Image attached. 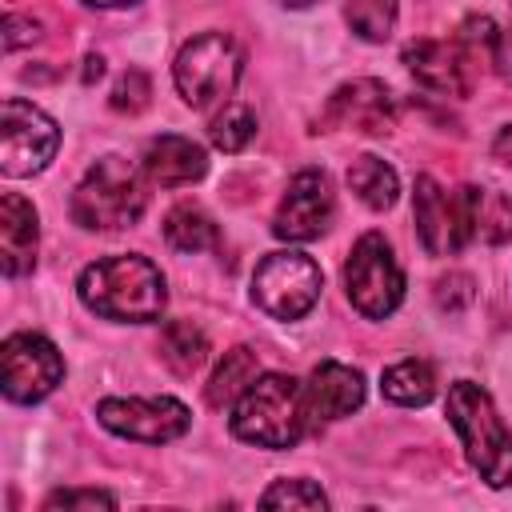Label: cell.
<instances>
[{"label": "cell", "mask_w": 512, "mask_h": 512, "mask_svg": "<svg viewBox=\"0 0 512 512\" xmlns=\"http://www.w3.org/2000/svg\"><path fill=\"white\" fill-rule=\"evenodd\" d=\"M80 300L104 320L148 324L164 312V276L148 256H104L80 272Z\"/></svg>", "instance_id": "obj_1"}, {"label": "cell", "mask_w": 512, "mask_h": 512, "mask_svg": "<svg viewBox=\"0 0 512 512\" xmlns=\"http://www.w3.org/2000/svg\"><path fill=\"white\" fill-rule=\"evenodd\" d=\"M304 428H308L304 388L284 372L256 376L232 408V432L256 448H292L304 436Z\"/></svg>", "instance_id": "obj_2"}, {"label": "cell", "mask_w": 512, "mask_h": 512, "mask_svg": "<svg viewBox=\"0 0 512 512\" xmlns=\"http://www.w3.org/2000/svg\"><path fill=\"white\" fill-rule=\"evenodd\" d=\"M448 420H452L472 468L492 488L512 484V432L504 428L500 412L492 408V396L480 384L456 380L448 388Z\"/></svg>", "instance_id": "obj_3"}, {"label": "cell", "mask_w": 512, "mask_h": 512, "mask_svg": "<svg viewBox=\"0 0 512 512\" xmlns=\"http://www.w3.org/2000/svg\"><path fill=\"white\" fill-rule=\"evenodd\" d=\"M144 184L136 176V168L120 156H104L96 160L84 180L72 192V220L80 228H128L140 220L144 212Z\"/></svg>", "instance_id": "obj_4"}, {"label": "cell", "mask_w": 512, "mask_h": 512, "mask_svg": "<svg viewBox=\"0 0 512 512\" xmlns=\"http://www.w3.org/2000/svg\"><path fill=\"white\" fill-rule=\"evenodd\" d=\"M476 204H480V188L464 184L456 192H444L432 176H420L412 196V216L424 252L428 256L460 252L476 236Z\"/></svg>", "instance_id": "obj_5"}, {"label": "cell", "mask_w": 512, "mask_h": 512, "mask_svg": "<svg viewBox=\"0 0 512 512\" xmlns=\"http://www.w3.org/2000/svg\"><path fill=\"white\" fill-rule=\"evenodd\" d=\"M240 48L228 32H200L192 36L176 64H172V76H176V88L184 96V104L192 108H208L216 100H224L236 80H240Z\"/></svg>", "instance_id": "obj_6"}, {"label": "cell", "mask_w": 512, "mask_h": 512, "mask_svg": "<svg viewBox=\"0 0 512 512\" xmlns=\"http://www.w3.org/2000/svg\"><path fill=\"white\" fill-rule=\"evenodd\" d=\"M324 288V272L304 252H272L256 264L252 300L276 320H300Z\"/></svg>", "instance_id": "obj_7"}, {"label": "cell", "mask_w": 512, "mask_h": 512, "mask_svg": "<svg viewBox=\"0 0 512 512\" xmlns=\"http://www.w3.org/2000/svg\"><path fill=\"white\" fill-rule=\"evenodd\" d=\"M344 288H348V300L356 304V312L368 320H384L388 312H396V304L404 296V272L380 232H368L356 240L348 264H344Z\"/></svg>", "instance_id": "obj_8"}, {"label": "cell", "mask_w": 512, "mask_h": 512, "mask_svg": "<svg viewBox=\"0 0 512 512\" xmlns=\"http://www.w3.org/2000/svg\"><path fill=\"white\" fill-rule=\"evenodd\" d=\"M0 116H4L0 120V168H4V176L40 172L56 156L60 128L20 96H8Z\"/></svg>", "instance_id": "obj_9"}, {"label": "cell", "mask_w": 512, "mask_h": 512, "mask_svg": "<svg viewBox=\"0 0 512 512\" xmlns=\"http://www.w3.org/2000/svg\"><path fill=\"white\" fill-rule=\"evenodd\" d=\"M0 368H4V396L16 404L44 400L64 376V360H60L56 344L36 332L8 336L0 348Z\"/></svg>", "instance_id": "obj_10"}, {"label": "cell", "mask_w": 512, "mask_h": 512, "mask_svg": "<svg viewBox=\"0 0 512 512\" xmlns=\"http://www.w3.org/2000/svg\"><path fill=\"white\" fill-rule=\"evenodd\" d=\"M96 420L128 440L140 444H164L176 440L188 428V408L172 396H152V400H100Z\"/></svg>", "instance_id": "obj_11"}, {"label": "cell", "mask_w": 512, "mask_h": 512, "mask_svg": "<svg viewBox=\"0 0 512 512\" xmlns=\"http://www.w3.org/2000/svg\"><path fill=\"white\" fill-rule=\"evenodd\" d=\"M336 216V196H332V184L324 172L308 168L300 176H292L280 208H276V220H272V232L280 240H316Z\"/></svg>", "instance_id": "obj_12"}, {"label": "cell", "mask_w": 512, "mask_h": 512, "mask_svg": "<svg viewBox=\"0 0 512 512\" xmlns=\"http://www.w3.org/2000/svg\"><path fill=\"white\" fill-rule=\"evenodd\" d=\"M396 120L392 92L380 80H352L336 88L320 112V128H352L364 136H384Z\"/></svg>", "instance_id": "obj_13"}, {"label": "cell", "mask_w": 512, "mask_h": 512, "mask_svg": "<svg viewBox=\"0 0 512 512\" xmlns=\"http://www.w3.org/2000/svg\"><path fill=\"white\" fill-rule=\"evenodd\" d=\"M308 420H340L364 404V376L340 360H320L312 368V380L304 384Z\"/></svg>", "instance_id": "obj_14"}, {"label": "cell", "mask_w": 512, "mask_h": 512, "mask_svg": "<svg viewBox=\"0 0 512 512\" xmlns=\"http://www.w3.org/2000/svg\"><path fill=\"white\" fill-rule=\"evenodd\" d=\"M404 64L408 72L428 88V92H440V96H468L472 80H468V56L452 44H440V40H412L404 44Z\"/></svg>", "instance_id": "obj_15"}, {"label": "cell", "mask_w": 512, "mask_h": 512, "mask_svg": "<svg viewBox=\"0 0 512 512\" xmlns=\"http://www.w3.org/2000/svg\"><path fill=\"white\" fill-rule=\"evenodd\" d=\"M36 208L16 196V192H4L0 200V264H4V276H20L36 264Z\"/></svg>", "instance_id": "obj_16"}, {"label": "cell", "mask_w": 512, "mask_h": 512, "mask_svg": "<svg viewBox=\"0 0 512 512\" xmlns=\"http://www.w3.org/2000/svg\"><path fill=\"white\" fill-rule=\"evenodd\" d=\"M144 172L160 184V188H180V184H192L208 172V160H204V148L192 144L188 136H156L144 152Z\"/></svg>", "instance_id": "obj_17"}, {"label": "cell", "mask_w": 512, "mask_h": 512, "mask_svg": "<svg viewBox=\"0 0 512 512\" xmlns=\"http://www.w3.org/2000/svg\"><path fill=\"white\" fill-rule=\"evenodd\" d=\"M160 360L176 376H192L208 360V336L192 320H168L160 332Z\"/></svg>", "instance_id": "obj_18"}, {"label": "cell", "mask_w": 512, "mask_h": 512, "mask_svg": "<svg viewBox=\"0 0 512 512\" xmlns=\"http://www.w3.org/2000/svg\"><path fill=\"white\" fill-rule=\"evenodd\" d=\"M348 188H352L368 208L384 212V208L396 204L400 180H396V172H392L380 156H356V160L348 164Z\"/></svg>", "instance_id": "obj_19"}, {"label": "cell", "mask_w": 512, "mask_h": 512, "mask_svg": "<svg viewBox=\"0 0 512 512\" xmlns=\"http://www.w3.org/2000/svg\"><path fill=\"white\" fill-rule=\"evenodd\" d=\"M256 372H260V364H256V352H252V348H232V352H224V360H220V368L212 372L208 392H204L208 404H212V408L236 404L240 392L256 380Z\"/></svg>", "instance_id": "obj_20"}, {"label": "cell", "mask_w": 512, "mask_h": 512, "mask_svg": "<svg viewBox=\"0 0 512 512\" xmlns=\"http://www.w3.org/2000/svg\"><path fill=\"white\" fill-rule=\"evenodd\" d=\"M164 240H168V248H176L184 256H196V252H204V248L216 244V224H212V216L204 208L180 204L164 220Z\"/></svg>", "instance_id": "obj_21"}, {"label": "cell", "mask_w": 512, "mask_h": 512, "mask_svg": "<svg viewBox=\"0 0 512 512\" xmlns=\"http://www.w3.org/2000/svg\"><path fill=\"white\" fill-rule=\"evenodd\" d=\"M380 388H384V396L396 400V404H428L432 392H436V372H432V364H424V360L412 356V360L392 364V368L380 376Z\"/></svg>", "instance_id": "obj_22"}, {"label": "cell", "mask_w": 512, "mask_h": 512, "mask_svg": "<svg viewBox=\"0 0 512 512\" xmlns=\"http://www.w3.org/2000/svg\"><path fill=\"white\" fill-rule=\"evenodd\" d=\"M348 24L356 36L364 40H388L392 24H396V0H348L344 8Z\"/></svg>", "instance_id": "obj_23"}, {"label": "cell", "mask_w": 512, "mask_h": 512, "mask_svg": "<svg viewBox=\"0 0 512 512\" xmlns=\"http://www.w3.org/2000/svg\"><path fill=\"white\" fill-rule=\"evenodd\" d=\"M212 144L224 152H240L256 136V116L248 104H224V112L212 120Z\"/></svg>", "instance_id": "obj_24"}, {"label": "cell", "mask_w": 512, "mask_h": 512, "mask_svg": "<svg viewBox=\"0 0 512 512\" xmlns=\"http://www.w3.org/2000/svg\"><path fill=\"white\" fill-rule=\"evenodd\" d=\"M476 236L488 244L512 240V200L504 192H480L476 204Z\"/></svg>", "instance_id": "obj_25"}, {"label": "cell", "mask_w": 512, "mask_h": 512, "mask_svg": "<svg viewBox=\"0 0 512 512\" xmlns=\"http://www.w3.org/2000/svg\"><path fill=\"white\" fill-rule=\"evenodd\" d=\"M264 508H328V496L308 480H276L264 496Z\"/></svg>", "instance_id": "obj_26"}, {"label": "cell", "mask_w": 512, "mask_h": 512, "mask_svg": "<svg viewBox=\"0 0 512 512\" xmlns=\"http://www.w3.org/2000/svg\"><path fill=\"white\" fill-rule=\"evenodd\" d=\"M460 52L468 60L476 56H488V60H500V32L488 16H468L464 28H460Z\"/></svg>", "instance_id": "obj_27"}, {"label": "cell", "mask_w": 512, "mask_h": 512, "mask_svg": "<svg viewBox=\"0 0 512 512\" xmlns=\"http://www.w3.org/2000/svg\"><path fill=\"white\" fill-rule=\"evenodd\" d=\"M148 100H152V84H148V76H144L140 68H128V72L116 80V88H112V108H116V112H128V116L144 112Z\"/></svg>", "instance_id": "obj_28"}, {"label": "cell", "mask_w": 512, "mask_h": 512, "mask_svg": "<svg viewBox=\"0 0 512 512\" xmlns=\"http://www.w3.org/2000/svg\"><path fill=\"white\" fill-rule=\"evenodd\" d=\"M432 296H436V308L440 312H464L476 300V284H472L468 272H448V276L436 280V292Z\"/></svg>", "instance_id": "obj_29"}, {"label": "cell", "mask_w": 512, "mask_h": 512, "mask_svg": "<svg viewBox=\"0 0 512 512\" xmlns=\"http://www.w3.org/2000/svg\"><path fill=\"white\" fill-rule=\"evenodd\" d=\"M116 504V496H108V492H96V488H88V492H52L48 500H44V508H112Z\"/></svg>", "instance_id": "obj_30"}, {"label": "cell", "mask_w": 512, "mask_h": 512, "mask_svg": "<svg viewBox=\"0 0 512 512\" xmlns=\"http://www.w3.org/2000/svg\"><path fill=\"white\" fill-rule=\"evenodd\" d=\"M8 32H4V48L12 52V48H20V44H28V40H40V24L36 20H28V16H8V24H4Z\"/></svg>", "instance_id": "obj_31"}, {"label": "cell", "mask_w": 512, "mask_h": 512, "mask_svg": "<svg viewBox=\"0 0 512 512\" xmlns=\"http://www.w3.org/2000/svg\"><path fill=\"white\" fill-rule=\"evenodd\" d=\"M492 156H496V160H504V164H512V124H508V128L496 136V144H492Z\"/></svg>", "instance_id": "obj_32"}, {"label": "cell", "mask_w": 512, "mask_h": 512, "mask_svg": "<svg viewBox=\"0 0 512 512\" xmlns=\"http://www.w3.org/2000/svg\"><path fill=\"white\" fill-rule=\"evenodd\" d=\"M500 64H504V72L512 76V28L500 36Z\"/></svg>", "instance_id": "obj_33"}, {"label": "cell", "mask_w": 512, "mask_h": 512, "mask_svg": "<svg viewBox=\"0 0 512 512\" xmlns=\"http://www.w3.org/2000/svg\"><path fill=\"white\" fill-rule=\"evenodd\" d=\"M100 72H104V60H100V56H88V60H84V84L100 80Z\"/></svg>", "instance_id": "obj_34"}, {"label": "cell", "mask_w": 512, "mask_h": 512, "mask_svg": "<svg viewBox=\"0 0 512 512\" xmlns=\"http://www.w3.org/2000/svg\"><path fill=\"white\" fill-rule=\"evenodd\" d=\"M84 4H92V8H124L132 0H84Z\"/></svg>", "instance_id": "obj_35"}, {"label": "cell", "mask_w": 512, "mask_h": 512, "mask_svg": "<svg viewBox=\"0 0 512 512\" xmlns=\"http://www.w3.org/2000/svg\"><path fill=\"white\" fill-rule=\"evenodd\" d=\"M280 4H288V8H308V4H316V0H280Z\"/></svg>", "instance_id": "obj_36"}]
</instances>
